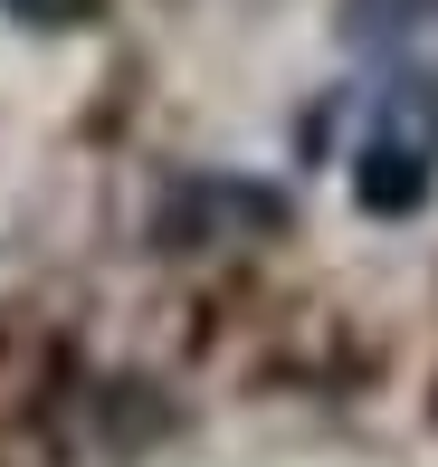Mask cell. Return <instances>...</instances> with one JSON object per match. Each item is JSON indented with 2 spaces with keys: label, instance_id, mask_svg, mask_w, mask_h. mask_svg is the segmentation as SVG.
<instances>
[{
  "label": "cell",
  "instance_id": "6da1fadb",
  "mask_svg": "<svg viewBox=\"0 0 438 467\" xmlns=\"http://www.w3.org/2000/svg\"><path fill=\"white\" fill-rule=\"evenodd\" d=\"M277 191H258V182H229V172H210V182H172V201H162V248H200V229H219V220H239L248 239H258V229H277Z\"/></svg>",
  "mask_w": 438,
  "mask_h": 467
},
{
  "label": "cell",
  "instance_id": "5b68a950",
  "mask_svg": "<svg viewBox=\"0 0 438 467\" xmlns=\"http://www.w3.org/2000/svg\"><path fill=\"white\" fill-rule=\"evenodd\" d=\"M0 10H10L19 29H87L106 0H0Z\"/></svg>",
  "mask_w": 438,
  "mask_h": 467
},
{
  "label": "cell",
  "instance_id": "7a4b0ae2",
  "mask_svg": "<svg viewBox=\"0 0 438 467\" xmlns=\"http://www.w3.org/2000/svg\"><path fill=\"white\" fill-rule=\"evenodd\" d=\"M429 182H438V162L420 153V143L382 134V124L362 134V153H352V201H362V210H391V220H401V210L429 201Z\"/></svg>",
  "mask_w": 438,
  "mask_h": 467
},
{
  "label": "cell",
  "instance_id": "3957f363",
  "mask_svg": "<svg viewBox=\"0 0 438 467\" xmlns=\"http://www.w3.org/2000/svg\"><path fill=\"white\" fill-rule=\"evenodd\" d=\"M382 134L420 143V153L438 162V67H410V77H391V87H382Z\"/></svg>",
  "mask_w": 438,
  "mask_h": 467
},
{
  "label": "cell",
  "instance_id": "277c9868",
  "mask_svg": "<svg viewBox=\"0 0 438 467\" xmlns=\"http://www.w3.org/2000/svg\"><path fill=\"white\" fill-rule=\"evenodd\" d=\"M420 29H438V0H343V38L362 48H401Z\"/></svg>",
  "mask_w": 438,
  "mask_h": 467
}]
</instances>
